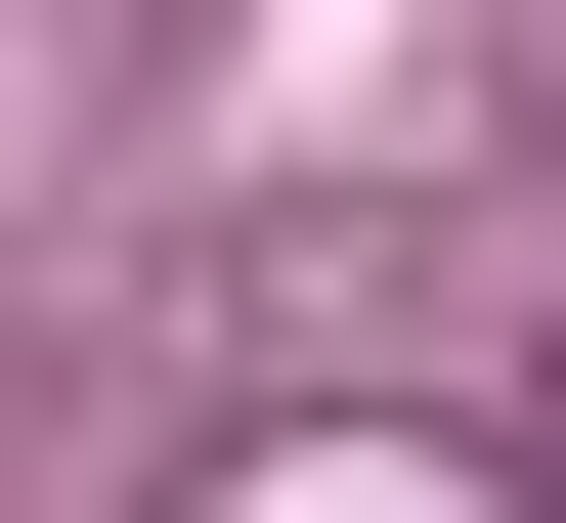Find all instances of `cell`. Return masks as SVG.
I'll return each instance as SVG.
<instances>
[{
  "label": "cell",
  "instance_id": "1",
  "mask_svg": "<svg viewBox=\"0 0 566 523\" xmlns=\"http://www.w3.org/2000/svg\"><path fill=\"white\" fill-rule=\"evenodd\" d=\"M305 523H349V480H305Z\"/></svg>",
  "mask_w": 566,
  "mask_h": 523
}]
</instances>
